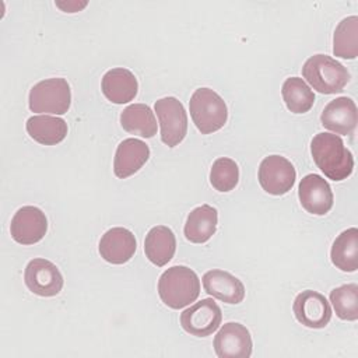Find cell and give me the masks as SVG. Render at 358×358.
Instances as JSON below:
<instances>
[{
    "instance_id": "8",
    "label": "cell",
    "mask_w": 358,
    "mask_h": 358,
    "mask_svg": "<svg viewBox=\"0 0 358 358\" xmlns=\"http://www.w3.org/2000/svg\"><path fill=\"white\" fill-rule=\"evenodd\" d=\"M257 178L264 192L273 196H282L292 189L296 172L287 158L268 155L260 162Z\"/></svg>"
},
{
    "instance_id": "17",
    "label": "cell",
    "mask_w": 358,
    "mask_h": 358,
    "mask_svg": "<svg viewBox=\"0 0 358 358\" xmlns=\"http://www.w3.org/2000/svg\"><path fill=\"white\" fill-rule=\"evenodd\" d=\"M150 148L138 138H124L116 148L113 172L117 178L124 179L140 171L148 161Z\"/></svg>"
},
{
    "instance_id": "23",
    "label": "cell",
    "mask_w": 358,
    "mask_h": 358,
    "mask_svg": "<svg viewBox=\"0 0 358 358\" xmlns=\"http://www.w3.org/2000/svg\"><path fill=\"white\" fill-rule=\"evenodd\" d=\"M330 257L341 271L352 273L358 268V229L355 227L343 231L333 242Z\"/></svg>"
},
{
    "instance_id": "19",
    "label": "cell",
    "mask_w": 358,
    "mask_h": 358,
    "mask_svg": "<svg viewBox=\"0 0 358 358\" xmlns=\"http://www.w3.org/2000/svg\"><path fill=\"white\" fill-rule=\"evenodd\" d=\"M176 250V238L171 228L165 225L152 227L145 235L144 252L147 259L157 267L171 262Z\"/></svg>"
},
{
    "instance_id": "6",
    "label": "cell",
    "mask_w": 358,
    "mask_h": 358,
    "mask_svg": "<svg viewBox=\"0 0 358 358\" xmlns=\"http://www.w3.org/2000/svg\"><path fill=\"white\" fill-rule=\"evenodd\" d=\"M159 126L161 140L168 147L178 145L187 133V115L179 99L175 96H165L154 105Z\"/></svg>"
},
{
    "instance_id": "1",
    "label": "cell",
    "mask_w": 358,
    "mask_h": 358,
    "mask_svg": "<svg viewBox=\"0 0 358 358\" xmlns=\"http://www.w3.org/2000/svg\"><path fill=\"white\" fill-rule=\"evenodd\" d=\"M310 152L317 168L334 182L347 179L354 169V158L340 136L317 133L310 141Z\"/></svg>"
},
{
    "instance_id": "14",
    "label": "cell",
    "mask_w": 358,
    "mask_h": 358,
    "mask_svg": "<svg viewBox=\"0 0 358 358\" xmlns=\"http://www.w3.org/2000/svg\"><path fill=\"white\" fill-rule=\"evenodd\" d=\"M137 249V242L131 231L123 227L108 229L99 241V255L110 264L127 263Z\"/></svg>"
},
{
    "instance_id": "13",
    "label": "cell",
    "mask_w": 358,
    "mask_h": 358,
    "mask_svg": "<svg viewBox=\"0 0 358 358\" xmlns=\"http://www.w3.org/2000/svg\"><path fill=\"white\" fill-rule=\"evenodd\" d=\"M298 197L302 207L315 215H324L333 207V192L326 179L309 173L299 182Z\"/></svg>"
},
{
    "instance_id": "9",
    "label": "cell",
    "mask_w": 358,
    "mask_h": 358,
    "mask_svg": "<svg viewBox=\"0 0 358 358\" xmlns=\"http://www.w3.org/2000/svg\"><path fill=\"white\" fill-rule=\"evenodd\" d=\"M27 288L39 296H55L63 288V275L52 262L46 259H32L24 271Z\"/></svg>"
},
{
    "instance_id": "12",
    "label": "cell",
    "mask_w": 358,
    "mask_h": 358,
    "mask_svg": "<svg viewBox=\"0 0 358 358\" xmlns=\"http://www.w3.org/2000/svg\"><path fill=\"white\" fill-rule=\"evenodd\" d=\"M252 347L249 330L236 322L225 323L214 337V351L220 358H249Z\"/></svg>"
},
{
    "instance_id": "22",
    "label": "cell",
    "mask_w": 358,
    "mask_h": 358,
    "mask_svg": "<svg viewBox=\"0 0 358 358\" xmlns=\"http://www.w3.org/2000/svg\"><path fill=\"white\" fill-rule=\"evenodd\" d=\"M122 127L130 133L144 138H151L157 134V119L148 105L133 103L120 113Z\"/></svg>"
},
{
    "instance_id": "3",
    "label": "cell",
    "mask_w": 358,
    "mask_h": 358,
    "mask_svg": "<svg viewBox=\"0 0 358 358\" xmlns=\"http://www.w3.org/2000/svg\"><path fill=\"white\" fill-rule=\"evenodd\" d=\"M302 77L320 94L341 92L350 80L347 69L327 55H313L302 66Z\"/></svg>"
},
{
    "instance_id": "16",
    "label": "cell",
    "mask_w": 358,
    "mask_h": 358,
    "mask_svg": "<svg viewBox=\"0 0 358 358\" xmlns=\"http://www.w3.org/2000/svg\"><path fill=\"white\" fill-rule=\"evenodd\" d=\"M204 291L225 303L236 305L245 298V287L239 278L224 270H210L204 273L203 278Z\"/></svg>"
},
{
    "instance_id": "20",
    "label": "cell",
    "mask_w": 358,
    "mask_h": 358,
    "mask_svg": "<svg viewBox=\"0 0 358 358\" xmlns=\"http://www.w3.org/2000/svg\"><path fill=\"white\" fill-rule=\"evenodd\" d=\"M218 213L214 207L208 204H201L193 208L185 222V236L192 243H204L207 242L217 229Z\"/></svg>"
},
{
    "instance_id": "2",
    "label": "cell",
    "mask_w": 358,
    "mask_h": 358,
    "mask_svg": "<svg viewBox=\"0 0 358 358\" xmlns=\"http://www.w3.org/2000/svg\"><path fill=\"white\" fill-rule=\"evenodd\" d=\"M199 294L200 280L186 266H172L158 280V295L171 309H182L190 305L197 299Z\"/></svg>"
},
{
    "instance_id": "28",
    "label": "cell",
    "mask_w": 358,
    "mask_h": 358,
    "mask_svg": "<svg viewBox=\"0 0 358 358\" xmlns=\"http://www.w3.org/2000/svg\"><path fill=\"white\" fill-rule=\"evenodd\" d=\"M57 7L63 8L66 13H76L87 6V1L78 3V1H67V3H56Z\"/></svg>"
},
{
    "instance_id": "4",
    "label": "cell",
    "mask_w": 358,
    "mask_h": 358,
    "mask_svg": "<svg viewBox=\"0 0 358 358\" xmlns=\"http://www.w3.org/2000/svg\"><path fill=\"white\" fill-rule=\"evenodd\" d=\"M190 116L201 134H210L224 127L228 109L224 99L211 88H197L189 101Z\"/></svg>"
},
{
    "instance_id": "11",
    "label": "cell",
    "mask_w": 358,
    "mask_h": 358,
    "mask_svg": "<svg viewBox=\"0 0 358 358\" xmlns=\"http://www.w3.org/2000/svg\"><path fill=\"white\" fill-rule=\"evenodd\" d=\"M48 231L45 213L35 206H24L17 210L10 224L11 238L20 245L39 242Z\"/></svg>"
},
{
    "instance_id": "18",
    "label": "cell",
    "mask_w": 358,
    "mask_h": 358,
    "mask_svg": "<svg viewBox=\"0 0 358 358\" xmlns=\"http://www.w3.org/2000/svg\"><path fill=\"white\" fill-rule=\"evenodd\" d=\"M101 90L110 102L120 105L134 99L138 91V83L130 70L124 67H116L108 70L103 74Z\"/></svg>"
},
{
    "instance_id": "24",
    "label": "cell",
    "mask_w": 358,
    "mask_h": 358,
    "mask_svg": "<svg viewBox=\"0 0 358 358\" xmlns=\"http://www.w3.org/2000/svg\"><path fill=\"white\" fill-rule=\"evenodd\" d=\"M333 55L341 59H355L358 56V17L343 18L333 35Z\"/></svg>"
},
{
    "instance_id": "10",
    "label": "cell",
    "mask_w": 358,
    "mask_h": 358,
    "mask_svg": "<svg viewBox=\"0 0 358 358\" xmlns=\"http://www.w3.org/2000/svg\"><path fill=\"white\" fill-rule=\"evenodd\" d=\"M292 310L295 319L309 329H323L331 319V308L326 296L312 289L296 295Z\"/></svg>"
},
{
    "instance_id": "5",
    "label": "cell",
    "mask_w": 358,
    "mask_h": 358,
    "mask_svg": "<svg viewBox=\"0 0 358 358\" xmlns=\"http://www.w3.org/2000/svg\"><path fill=\"white\" fill-rule=\"evenodd\" d=\"M29 109L35 113H67L71 103L70 85L66 78L53 77L36 83L28 98Z\"/></svg>"
},
{
    "instance_id": "15",
    "label": "cell",
    "mask_w": 358,
    "mask_h": 358,
    "mask_svg": "<svg viewBox=\"0 0 358 358\" xmlns=\"http://www.w3.org/2000/svg\"><path fill=\"white\" fill-rule=\"evenodd\" d=\"M320 122L324 129L334 134L350 136L357 127V105L348 96H338L330 101L322 115Z\"/></svg>"
},
{
    "instance_id": "25",
    "label": "cell",
    "mask_w": 358,
    "mask_h": 358,
    "mask_svg": "<svg viewBox=\"0 0 358 358\" xmlns=\"http://www.w3.org/2000/svg\"><path fill=\"white\" fill-rule=\"evenodd\" d=\"M282 99L292 113H306L315 102V94L301 77H289L281 88Z\"/></svg>"
},
{
    "instance_id": "26",
    "label": "cell",
    "mask_w": 358,
    "mask_h": 358,
    "mask_svg": "<svg viewBox=\"0 0 358 358\" xmlns=\"http://www.w3.org/2000/svg\"><path fill=\"white\" fill-rule=\"evenodd\" d=\"M330 302L340 319L350 322L358 319V285L355 282L331 289Z\"/></svg>"
},
{
    "instance_id": "7",
    "label": "cell",
    "mask_w": 358,
    "mask_h": 358,
    "mask_svg": "<svg viewBox=\"0 0 358 358\" xmlns=\"http://www.w3.org/2000/svg\"><path fill=\"white\" fill-rule=\"evenodd\" d=\"M222 312L217 302L204 298L180 313L179 322L182 329L196 337H207L213 334L221 324Z\"/></svg>"
},
{
    "instance_id": "21",
    "label": "cell",
    "mask_w": 358,
    "mask_h": 358,
    "mask_svg": "<svg viewBox=\"0 0 358 358\" xmlns=\"http://www.w3.org/2000/svg\"><path fill=\"white\" fill-rule=\"evenodd\" d=\"M25 129L31 138L43 145H56L67 136V123L56 116H31L27 120Z\"/></svg>"
},
{
    "instance_id": "27",
    "label": "cell",
    "mask_w": 358,
    "mask_h": 358,
    "mask_svg": "<svg viewBox=\"0 0 358 358\" xmlns=\"http://www.w3.org/2000/svg\"><path fill=\"white\" fill-rule=\"evenodd\" d=\"M239 180V168L231 158L221 157L213 162L210 171V183L218 192H229L235 189Z\"/></svg>"
}]
</instances>
